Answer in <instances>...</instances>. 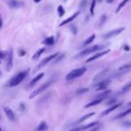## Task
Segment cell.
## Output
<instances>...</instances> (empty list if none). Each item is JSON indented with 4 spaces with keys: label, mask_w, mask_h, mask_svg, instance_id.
<instances>
[{
    "label": "cell",
    "mask_w": 131,
    "mask_h": 131,
    "mask_svg": "<svg viewBox=\"0 0 131 131\" xmlns=\"http://www.w3.org/2000/svg\"><path fill=\"white\" fill-rule=\"evenodd\" d=\"M28 72H29V70H23V71H21L17 74V75H15L14 78L11 79L10 82H9V87H15V86H18V85L20 84L21 82L25 78L27 77L28 75Z\"/></svg>",
    "instance_id": "cell-1"
},
{
    "label": "cell",
    "mask_w": 131,
    "mask_h": 131,
    "mask_svg": "<svg viewBox=\"0 0 131 131\" xmlns=\"http://www.w3.org/2000/svg\"><path fill=\"white\" fill-rule=\"evenodd\" d=\"M86 70H87V68L86 67L75 69V70H71L70 72L68 73L67 75H66V77H65V79H66V80H73V79H77V78H79V77L83 75L86 72Z\"/></svg>",
    "instance_id": "cell-2"
},
{
    "label": "cell",
    "mask_w": 131,
    "mask_h": 131,
    "mask_svg": "<svg viewBox=\"0 0 131 131\" xmlns=\"http://www.w3.org/2000/svg\"><path fill=\"white\" fill-rule=\"evenodd\" d=\"M105 46L103 45H96V46H93L91 47H87V48H85L83 51L79 53L78 55L76 56V58H79V57H82V56L87 55H90V54H93V53H96L99 50L104 48Z\"/></svg>",
    "instance_id": "cell-3"
},
{
    "label": "cell",
    "mask_w": 131,
    "mask_h": 131,
    "mask_svg": "<svg viewBox=\"0 0 131 131\" xmlns=\"http://www.w3.org/2000/svg\"><path fill=\"white\" fill-rule=\"evenodd\" d=\"M53 82H54V80L53 79H51V80H48V81L45 82L44 84H42L40 86V87H38L37 89H36L35 91H33L30 95H29V99H33L35 96H37L38 95H39V94H41L43 91H45L46 89H47V87H49L50 86H51V84H52Z\"/></svg>",
    "instance_id": "cell-4"
},
{
    "label": "cell",
    "mask_w": 131,
    "mask_h": 131,
    "mask_svg": "<svg viewBox=\"0 0 131 131\" xmlns=\"http://www.w3.org/2000/svg\"><path fill=\"white\" fill-rule=\"evenodd\" d=\"M60 54L59 53H55V54H53V55H51L47 56V57H46V58L44 59V60H42V61L38 63V65L37 66V67L35 68V70H34V71H37V70H40L41 68H43L44 66H46L47 63H49L50 62H52L53 60H55V59L57 57V56L59 55Z\"/></svg>",
    "instance_id": "cell-5"
},
{
    "label": "cell",
    "mask_w": 131,
    "mask_h": 131,
    "mask_svg": "<svg viewBox=\"0 0 131 131\" xmlns=\"http://www.w3.org/2000/svg\"><path fill=\"white\" fill-rule=\"evenodd\" d=\"M6 70L10 71L13 68V61H14V50L13 48H10L9 51L6 53Z\"/></svg>",
    "instance_id": "cell-6"
},
{
    "label": "cell",
    "mask_w": 131,
    "mask_h": 131,
    "mask_svg": "<svg viewBox=\"0 0 131 131\" xmlns=\"http://www.w3.org/2000/svg\"><path fill=\"white\" fill-rule=\"evenodd\" d=\"M125 30V27H120V28H118V29H115L113 30H111L110 32H107L106 34L103 36V38H104V39H109V38H112V37H115L117 35H119L120 33L122 31Z\"/></svg>",
    "instance_id": "cell-7"
},
{
    "label": "cell",
    "mask_w": 131,
    "mask_h": 131,
    "mask_svg": "<svg viewBox=\"0 0 131 131\" xmlns=\"http://www.w3.org/2000/svg\"><path fill=\"white\" fill-rule=\"evenodd\" d=\"M111 79H103V80H101V81L98 82V83L96 84V90H97V91L104 90V89H106V87L111 84Z\"/></svg>",
    "instance_id": "cell-8"
},
{
    "label": "cell",
    "mask_w": 131,
    "mask_h": 131,
    "mask_svg": "<svg viewBox=\"0 0 131 131\" xmlns=\"http://www.w3.org/2000/svg\"><path fill=\"white\" fill-rule=\"evenodd\" d=\"M110 51H111L110 49H106V50H104V51H102V52L96 53V54H95L94 55H92L91 57H89V58L87 59V61H86V62H90L95 61V60H96V59H99L100 57H102V56H103V55H105L109 54V53H110Z\"/></svg>",
    "instance_id": "cell-9"
},
{
    "label": "cell",
    "mask_w": 131,
    "mask_h": 131,
    "mask_svg": "<svg viewBox=\"0 0 131 131\" xmlns=\"http://www.w3.org/2000/svg\"><path fill=\"white\" fill-rule=\"evenodd\" d=\"M7 4H8L9 7H11L13 9H18L24 6L23 2L22 1H19V0H9Z\"/></svg>",
    "instance_id": "cell-10"
},
{
    "label": "cell",
    "mask_w": 131,
    "mask_h": 131,
    "mask_svg": "<svg viewBox=\"0 0 131 131\" xmlns=\"http://www.w3.org/2000/svg\"><path fill=\"white\" fill-rule=\"evenodd\" d=\"M121 104H122L121 103H116V104L110 106V107L108 108V109H106L105 111H103L102 114H101V117H104V116H106V115H108L109 113H111V111H115V110H116V109H118V108H119Z\"/></svg>",
    "instance_id": "cell-11"
},
{
    "label": "cell",
    "mask_w": 131,
    "mask_h": 131,
    "mask_svg": "<svg viewBox=\"0 0 131 131\" xmlns=\"http://www.w3.org/2000/svg\"><path fill=\"white\" fill-rule=\"evenodd\" d=\"M79 14H80L79 12H76V13H74V14H73L71 15V16H70V17L67 18L66 20L62 21L61 23H60V26H61V27H62V26H64V25H66V24L70 23V22H71V21H72L73 20H75L76 18H77L78 16H79Z\"/></svg>",
    "instance_id": "cell-12"
},
{
    "label": "cell",
    "mask_w": 131,
    "mask_h": 131,
    "mask_svg": "<svg viewBox=\"0 0 131 131\" xmlns=\"http://www.w3.org/2000/svg\"><path fill=\"white\" fill-rule=\"evenodd\" d=\"M5 112H6V117L8 118L9 120H11V121H14L15 120V115H14V112L8 107H6L5 109Z\"/></svg>",
    "instance_id": "cell-13"
},
{
    "label": "cell",
    "mask_w": 131,
    "mask_h": 131,
    "mask_svg": "<svg viewBox=\"0 0 131 131\" xmlns=\"http://www.w3.org/2000/svg\"><path fill=\"white\" fill-rule=\"evenodd\" d=\"M43 77H44V73H39V74H38L35 78H33V79L30 80V82H29V87H33V86L35 84H37V82L39 81Z\"/></svg>",
    "instance_id": "cell-14"
},
{
    "label": "cell",
    "mask_w": 131,
    "mask_h": 131,
    "mask_svg": "<svg viewBox=\"0 0 131 131\" xmlns=\"http://www.w3.org/2000/svg\"><path fill=\"white\" fill-rule=\"evenodd\" d=\"M42 43H43L44 45H46V46H53L54 44L55 43V38H54L53 36L47 37V38H46L44 39V41Z\"/></svg>",
    "instance_id": "cell-15"
},
{
    "label": "cell",
    "mask_w": 131,
    "mask_h": 131,
    "mask_svg": "<svg viewBox=\"0 0 131 131\" xmlns=\"http://www.w3.org/2000/svg\"><path fill=\"white\" fill-rule=\"evenodd\" d=\"M104 99L105 98H96V99H95L94 101L90 102L89 103H87V104L86 105V108H89V107H92V106H95V105L96 104H99L100 103L103 102Z\"/></svg>",
    "instance_id": "cell-16"
},
{
    "label": "cell",
    "mask_w": 131,
    "mask_h": 131,
    "mask_svg": "<svg viewBox=\"0 0 131 131\" xmlns=\"http://www.w3.org/2000/svg\"><path fill=\"white\" fill-rule=\"evenodd\" d=\"M131 113V108H129V109H127L126 111H124L123 112H121V113H119V115H117L114 119H121V118H124V117L128 116V114Z\"/></svg>",
    "instance_id": "cell-17"
},
{
    "label": "cell",
    "mask_w": 131,
    "mask_h": 131,
    "mask_svg": "<svg viewBox=\"0 0 131 131\" xmlns=\"http://www.w3.org/2000/svg\"><path fill=\"white\" fill-rule=\"evenodd\" d=\"M48 129V126L47 125V123L45 121H42V122L38 125V127L36 128V131H47Z\"/></svg>",
    "instance_id": "cell-18"
},
{
    "label": "cell",
    "mask_w": 131,
    "mask_h": 131,
    "mask_svg": "<svg viewBox=\"0 0 131 131\" xmlns=\"http://www.w3.org/2000/svg\"><path fill=\"white\" fill-rule=\"evenodd\" d=\"M45 50H46L45 48H40V49H38V51H37V52L33 55V56H32V59H33V60H37L38 58H39L41 55L45 52Z\"/></svg>",
    "instance_id": "cell-19"
},
{
    "label": "cell",
    "mask_w": 131,
    "mask_h": 131,
    "mask_svg": "<svg viewBox=\"0 0 131 131\" xmlns=\"http://www.w3.org/2000/svg\"><path fill=\"white\" fill-rule=\"evenodd\" d=\"M95 38H96V35H95V34H92L89 38H87V39L85 40V42L83 43V47H86V46H87V45L91 44L94 40H95Z\"/></svg>",
    "instance_id": "cell-20"
},
{
    "label": "cell",
    "mask_w": 131,
    "mask_h": 131,
    "mask_svg": "<svg viewBox=\"0 0 131 131\" xmlns=\"http://www.w3.org/2000/svg\"><path fill=\"white\" fill-rule=\"evenodd\" d=\"M95 114H96L95 112H91V113H88V114H87V115H85V116L81 117V118L77 121V124H78V123H81V122H83V121H85V120H87V119H89V118H91L92 116H94Z\"/></svg>",
    "instance_id": "cell-21"
},
{
    "label": "cell",
    "mask_w": 131,
    "mask_h": 131,
    "mask_svg": "<svg viewBox=\"0 0 131 131\" xmlns=\"http://www.w3.org/2000/svg\"><path fill=\"white\" fill-rule=\"evenodd\" d=\"M131 90V81L128 82V84H126L124 87H122V89H121V91L119 92V94H123V93H127V92H128V91Z\"/></svg>",
    "instance_id": "cell-22"
},
{
    "label": "cell",
    "mask_w": 131,
    "mask_h": 131,
    "mask_svg": "<svg viewBox=\"0 0 131 131\" xmlns=\"http://www.w3.org/2000/svg\"><path fill=\"white\" fill-rule=\"evenodd\" d=\"M128 2H129V0H122V2L119 4V6H118V7L116 8V11H115L116 14H118V13H119V11H120V10H121V9H122L123 7H124V6L128 3Z\"/></svg>",
    "instance_id": "cell-23"
},
{
    "label": "cell",
    "mask_w": 131,
    "mask_h": 131,
    "mask_svg": "<svg viewBox=\"0 0 131 131\" xmlns=\"http://www.w3.org/2000/svg\"><path fill=\"white\" fill-rule=\"evenodd\" d=\"M108 70H108V69H106V70H103L102 72H100L99 74H97V75H96V77L94 78V80H95V81H97V80H99L100 79H102L103 77V76H104L105 74L108 72Z\"/></svg>",
    "instance_id": "cell-24"
},
{
    "label": "cell",
    "mask_w": 131,
    "mask_h": 131,
    "mask_svg": "<svg viewBox=\"0 0 131 131\" xmlns=\"http://www.w3.org/2000/svg\"><path fill=\"white\" fill-rule=\"evenodd\" d=\"M96 5V0H92L90 4V15L94 16L95 15V7Z\"/></svg>",
    "instance_id": "cell-25"
},
{
    "label": "cell",
    "mask_w": 131,
    "mask_h": 131,
    "mask_svg": "<svg viewBox=\"0 0 131 131\" xmlns=\"http://www.w3.org/2000/svg\"><path fill=\"white\" fill-rule=\"evenodd\" d=\"M57 13H58L59 17H62L65 14V9L63 8V6H61V5L58 6V7H57Z\"/></svg>",
    "instance_id": "cell-26"
},
{
    "label": "cell",
    "mask_w": 131,
    "mask_h": 131,
    "mask_svg": "<svg viewBox=\"0 0 131 131\" xmlns=\"http://www.w3.org/2000/svg\"><path fill=\"white\" fill-rule=\"evenodd\" d=\"M106 20H107V15H106V14H103L102 16L100 17L99 22H98V26H99V27L103 26V25L105 23Z\"/></svg>",
    "instance_id": "cell-27"
},
{
    "label": "cell",
    "mask_w": 131,
    "mask_h": 131,
    "mask_svg": "<svg viewBox=\"0 0 131 131\" xmlns=\"http://www.w3.org/2000/svg\"><path fill=\"white\" fill-rule=\"evenodd\" d=\"M69 27H70V31H71V33H72L73 35H77V33H78V29H77V26L73 25V24H71V25H70Z\"/></svg>",
    "instance_id": "cell-28"
},
{
    "label": "cell",
    "mask_w": 131,
    "mask_h": 131,
    "mask_svg": "<svg viewBox=\"0 0 131 131\" xmlns=\"http://www.w3.org/2000/svg\"><path fill=\"white\" fill-rule=\"evenodd\" d=\"M88 91V88H79L78 90L76 91V94H78V95H81L83 93H86Z\"/></svg>",
    "instance_id": "cell-29"
},
{
    "label": "cell",
    "mask_w": 131,
    "mask_h": 131,
    "mask_svg": "<svg viewBox=\"0 0 131 131\" xmlns=\"http://www.w3.org/2000/svg\"><path fill=\"white\" fill-rule=\"evenodd\" d=\"M87 0H82L81 3H80V6H79V7H80L81 10H85L86 6H87Z\"/></svg>",
    "instance_id": "cell-30"
},
{
    "label": "cell",
    "mask_w": 131,
    "mask_h": 131,
    "mask_svg": "<svg viewBox=\"0 0 131 131\" xmlns=\"http://www.w3.org/2000/svg\"><path fill=\"white\" fill-rule=\"evenodd\" d=\"M82 130H86V127L85 126H81V127H79V128H74L69 131H82Z\"/></svg>",
    "instance_id": "cell-31"
},
{
    "label": "cell",
    "mask_w": 131,
    "mask_h": 131,
    "mask_svg": "<svg viewBox=\"0 0 131 131\" xmlns=\"http://www.w3.org/2000/svg\"><path fill=\"white\" fill-rule=\"evenodd\" d=\"M6 53H5V52H3V51H1V50H0V60H1V59L6 58Z\"/></svg>",
    "instance_id": "cell-32"
},
{
    "label": "cell",
    "mask_w": 131,
    "mask_h": 131,
    "mask_svg": "<svg viewBox=\"0 0 131 131\" xmlns=\"http://www.w3.org/2000/svg\"><path fill=\"white\" fill-rule=\"evenodd\" d=\"M25 55H26V52H25L24 50H21V49L19 50V55L20 56H24Z\"/></svg>",
    "instance_id": "cell-33"
},
{
    "label": "cell",
    "mask_w": 131,
    "mask_h": 131,
    "mask_svg": "<svg viewBox=\"0 0 131 131\" xmlns=\"http://www.w3.org/2000/svg\"><path fill=\"white\" fill-rule=\"evenodd\" d=\"M3 28V18H2V16H1V14H0V29Z\"/></svg>",
    "instance_id": "cell-34"
},
{
    "label": "cell",
    "mask_w": 131,
    "mask_h": 131,
    "mask_svg": "<svg viewBox=\"0 0 131 131\" xmlns=\"http://www.w3.org/2000/svg\"><path fill=\"white\" fill-rule=\"evenodd\" d=\"M100 128V126L98 125L97 127H96V128H92V129H89L88 131H98V129Z\"/></svg>",
    "instance_id": "cell-35"
},
{
    "label": "cell",
    "mask_w": 131,
    "mask_h": 131,
    "mask_svg": "<svg viewBox=\"0 0 131 131\" xmlns=\"http://www.w3.org/2000/svg\"><path fill=\"white\" fill-rule=\"evenodd\" d=\"M116 103V100H115V99H112L111 101H110V102L106 103V104H107V105H111V103Z\"/></svg>",
    "instance_id": "cell-36"
},
{
    "label": "cell",
    "mask_w": 131,
    "mask_h": 131,
    "mask_svg": "<svg viewBox=\"0 0 131 131\" xmlns=\"http://www.w3.org/2000/svg\"><path fill=\"white\" fill-rule=\"evenodd\" d=\"M123 47H124V50H127V51H129V50H130V48H129V47H128V45H125Z\"/></svg>",
    "instance_id": "cell-37"
},
{
    "label": "cell",
    "mask_w": 131,
    "mask_h": 131,
    "mask_svg": "<svg viewBox=\"0 0 131 131\" xmlns=\"http://www.w3.org/2000/svg\"><path fill=\"white\" fill-rule=\"evenodd\" d=\"M113 1H114V0H105V2H106L107 4H111Z\"/></svg>",
    "instance_id": "cell-38"
},
{
    "label": "cell",
    "mask_w": 131,
    "mask_h": 131,
    "mask_svg": "<svg viewBox=\"0 0 131 131\" xmlns=\"http://www.w3.org/2000/svg\"><path fill=\"white\" fill-rule=\"evenodd\" d=\"M33 1H34L35 3H39V2H40L41 0H33Z\"/></svg>",
    "instance_id": "cell-39"
},
{
    "label": "cell",
    "mask_w": 131,
    "mask_h": 131,
    "mask_svg": "<svg viewBox=\"0 0 131 131\" xmlns=\"http://www.w3.org/2000/svg\"><path fill=\"white\" fill-rule=\"evenodd\" d=\"M128 105H131V102H130V103H128Z\"/></svg>",
    "instance_id": "cell-40"
},
{
    "label": "cell",
    "mask_w": 131,
    "mask_h": 131,
    "mask_svg": "<svg viewBox=\"0 0 131 131\" xmlns=\"http://www.w3.org/2000/svg\"><path fill=\"white\" fill-rule=\"evenodd\" d=\"M1 75H2V73H1V71H0V76H1Z\"/></svg>",
    "instance_id": "cell-41"
},
{
    "label": "cell",
    "mask_w": 131,
    "mask_h": 131,
    "mask_svg": "<svg viewBox=\"0 0 131 131\" xmlns=\"http://www.w3.org/2000/svg\"><path fill=\"white\" fill-rule=\"evenodd\" d=\"M0 131H2V129H1V128H0Z\"/></svg>",
    "instance_id": "cell-42"
},
{
    "label": "cell",
    "mask_w": 131,
    "mask_h": 131,
    "mask_svg": "<svg viewBox=\"0 0 131 131\" xmlns=\"http://www.w3.org/2000/svg\"><path fill=\"white\" fill-rule=\"evenodd\" d=\"M64 1H67V0H64Z\"/></svg>",
    "instance_id": "cell-43"
}]
</instances>
